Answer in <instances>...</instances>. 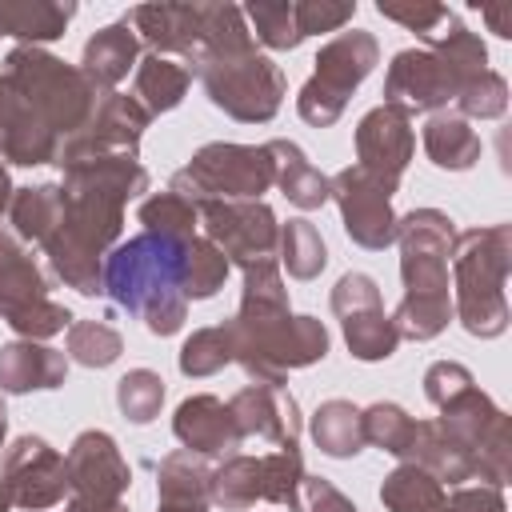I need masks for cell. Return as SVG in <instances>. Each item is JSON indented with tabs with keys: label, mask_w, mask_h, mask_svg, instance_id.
Here are the masks:
<instances>
[{
	"label": "cell",
	"mask_w": 512,
	"mask_h": 512,
	"mask_svg": "<svg viewBox=\"0 0 512 512\" xmlns=\"http://www.w3.org/2000/svg\"><path fill=\"white\" fill-rule=\"evenodd\" d=\"M200 80H204V92L208 100L228 112L232 120H244V124H264L280 112V100H284V76L280 68L252 48H240V52H224V56H212L204 60L200 68Z\"/></svg>",
	"instance_id": "cell-9"
},
{
	"label": "cell",
	"mask_w": 512,
	"mask_h": 512,
	"mask_svg": "<svg viewBox=\"0 0 512 512\" xmlns=\"http://www.w3.org/2000/svg\"><path fill=\"white\" fill-rule=\"evenodd\" d=\"M148 112L132 100V96H120V92H104L92 108V116L60 140L56 148V160L60 168H72V164H84V160H108V156H136L140 148V136L148 128Z\"/></svg>",
	"instance_id": "cell-14"
},
{
	"label": "cell",
	"mask_w": 512,
	"mask_h": 512,
	"mask_svg": "<svg viewBox=\"0 0 512 512\" xmlns=\"http://www.w3.org/2000/svg\"><path fill=\"white\" fill-rule=\"evenodd\" d=\"M456 104H460L464 116H480V120L504 116V108H508V84H504V76H496V72L484 68L476 80H468L460 88Z\"/></svg>",
	"instance_id": "cell-44"
},
{
	"label": "cell",
	"mask_w": 512,
	"mask_h": 512,
	"mask_svg": "<svg viewBox=\"0 0 512 512\" xmlns=\"http://www.w3.org/2000/svg\"><path fill=\"white\" fill-rule=\"evenodd\" d=\"M332 312L340 316L344 340H348L356 360H388L396 352L400 332L384 316L380 288L372 276H364V272L340 276V284L332 288Z\"/></svg>",
	"instance_id": "cell-17"
},
{
	"label": "cell",
	"mask_w": 512,
	"mask_h": 512,
	"mask_svg": "<svg viewBox=\"0 0 512 512\" xmlns=\"http://www.w3.org/2000/svg\"><path fill=\"white\" fill-rule=\"evenodd\" d=\"M224 364H232V336H228V324H216V328H200L184 340L180 348V372L184 376H212L220 372Z\"/></svg>",
	"instance_id": "cell-42"
},
{
	"label": "cell",
	"mask_w": 512,
	"mask_h": 512,
	"mask_svg": "<svg viewBox=\"0 0 512 512\" xmlns=\"http://www.w3.org/2000/svg\"><path fill=\"white\" fill-rule=\"evenodd\" d=\"M464 388H472V372L464 364H452V360H440L424 372V392L436 408H444L452 396H460Z\"/></svg>",
	"instance_id": "cell-47"
},
{
	"label": "cell",
	"mask_w": 512,
	"mask_h": 512,
	"mask_svg": "<svg viewBox=\"0 0 512 512\" xmlns=\"http://www.w3.org/2000/svg\"><path fill=\"white\" fill-rule=\"evenodd\" d=\"M140 224L156 236H172V240H192L196 236V224H200V208L180 196V192H156L140 204Z\"/></svg>",
	"instance_id": "cell-36"
},
{
	"label": "cell",
	"mask_w": 512,
	"mask_h": 512,
	"mask_svg": "<svg viewBox=\"0 0 512 512\" xmlns=\"http://www.w3.org/2000/svg\"><path fill=\"white\" fill-rule=\"evenodd\" d=\"M476 464V476L500 488L508 480V416L472 384L440 408L436 420Z\"/></svg>",
	"instance_id": "cell-13"
},
{
	"label": "cell",
	"mask_w": 512,
	"mask_h": 512,
	"mask_svg": "<svg viewBox=\"0 0 512 512\" xmlns=\"http://www.w3.org/2000/svg\"><path fill=\"white\" fill-rule=\"evenodd\" d=\"M68 464V492L72 500L88 504H120L132 484V472L108 432H80L64 456Z\"/></svg>",
	"instance_id": "cell-19"
},
{
	"label": "cell",
	"mask_w": 512,
	"mask_h": 512,
	"mask_svg": "<svg viewBox=\"0 0 512 512\" xmlns=\"http://www.w3.org/2000/svg\"><path fill=\"white\" fill-rule=\"evenodd\" d=\"M240 12L252 20L256 40L276 48V52H288V48H296L304 40L300 28H296V4L292 0H252Z\"/></svg>",
	"instance_id": "cell-39"
},
{
	"label": "cell",
	"mask_w": 512,
	"mask_h": 512,
	"mask_svg": "<svg viewBox=\"0 0 512 512\" xmlns=\"http://www.w3.org/2000/svg\"><path fill=\"white\" fill-rule=\"evenodd\" d=\"M396 244H400V276L404 300L388 316L400 336L432 340L444 332L452 304H448V256L456 244V228L436 208H416L396 216Z\"/></svg>",
	"instance_id": "cell-4"
},
{
	"label": "cell",
	"mask_w": 512,
	"mask_h": 512,
	"mask_svg": "<svg viewBox=\"0 0 512 512\" xmlns=\"http://www.w3.org/2000/svg\"><path fill=\"white\" fill-rule=\"evenodd\" d=\"M376 60H380V48H376V40L368 36V32H360V28H348V32H336L320 52H316V72H312V80L300 88V96H296V108H300V116L308 120V124H316V128H328V124H336L340 120V112H344V104H348V96L356 92V84L376 68Z\"/></svg>",
	"instance_id": "cell-11"
},
{
	"label": "cell",
	"mask_w": 512,
	"mask_h": 512,
	"mask_svg": "<svg viewBox=\"0 0 512 512\" xmlns=\"http://www.w3.org/2000/svg\"><path fill=\"white\" fill-rule=\"evenodd\" d=\"M4 432H8V412H4V400H0V448H4Z\"/></svg>",
	"instance_id": "cell-53"
},
{
	"label": "cell",
	"mask_w": 512,
	"mask_h": 512,
	"mask_svg": "<svg viewBox=\"0 0 512 512\" xmlns=\"http://www.w3.org/2000/svg\"><path fill=\"white\" fill-rule=\"evenodd\" d=\"M428 44L432 48H404L388 64L384 104L400 108L404 116L456 100L460 88L468 80H476L484 72V60H488L480 36L468 32L456 16L448 20V32L428 36Z\"/></svg>",
	"instance_id": "cell-5"
},
{
	"label": "cell",
	"mask_w": 512,
	"mask_h": 512,
	"mask_svg": "<svg viewBox=\"0 0 512 512\" xmlns=\"http://www.w3.org/2000/svg\"><path fill=\"white\" fill-rule=\"evenodd\" d=\"M300 480H304V460L296 444L268 456H228L220 468H212L208 500L232 512L252 508L256 500L288 504L292 512H300Z\"/></svg>",
	"instance_id": "cell-12"
},
{
	"label": "cell",
	"mask_w": 512,
	"mask_h": 512,
	"mask_svg": "<svg viewBox=\"0 0 512 512\" xmlns=\"http://www.w3.org/2000/svg\"><path fill=\"white\" fill-rule=\"evenodd\" d=\"M12 204V180H8V168L0 164V212Z\"/></svg>",
	"instance_id": "cell-52"
},
{
	"label": "cell",
	"mask_w": 512,
	"mask_h": 512,
	"mask_svg": "<svg viewBox=\"0 0 512 512\" xmlns=\"http://www.w3.org/2000/svg\"><path fill=\"white\" fill-rule=\"evenodd\" d=\"M68 360L64 352L32 340H12L0 348V388L4 392H32V388H56L64 384Z\"/></svg>",
	"instance_id": "cell-26"
},
{
	"label": "cell",
	"mask_w": 512,
	"mask_h": 512,
	"mask_svg": "<svg viewBox=\"0 0 512 512\" xmlns=\"http://www.w3.org/2000/svg\"><path fill=\"white\" fill-rule=\"evenodd\" d=\"M424 152L436 168H452V172H464L476 164L480 156V136L468 128L464 116H452V112H436L428 124H424Z\"/></svg>",
	"instance_id": "cell-33"
},
{
	"label": "cell",
	"mask_w": 512,
	"mask_h": 512,
	"mask_svg": "<svg viewBox=\"0 0 512 512\" xmlns=\"http://www.w3.org/2000/svg\"><path fill=\"white\" fill-rule=\"evenodd\" d=\"M196 208H200L204 236L224 252L228 264L256 268L264 260H276L280 224H276L268 204H260V200H204Z\"/></svg>",
	"instance_id": "cell-15"
},
{
	"label": "cell",
	"mask_w": 512,
	"mask_h": 512,
	"mask_svg": "<svg viewBox=\"0 0 512 512\" xmlns=\"http://www.w3.org/2000/svg\"><path fill=\"white\" fill-rule=\"evenodd\" d=\"M64 512H128V508H124V500H120V504H88V500H72Z\"/></svg>",
	"instance_id": "cell-51"
},
{
	"label": "cell",
	"mask_w": 512,
	"mask_h": 512,
	"mask_svg": "<svg viewBox=\"0 0 512 512\" xmlns=\"http://www.w3.org/2000/svg\"><path fill=\"white\" fill-rule=\"evenodd\" d=\"M392 192L388 184H380L376 176H368L360 164L336 172L328 180V196L340 204L344 216V232L360 244V248H388L396 244V216H392Z\"/></svg>",
	"instance_id": "cell-16"
},
{
	"label": "cell",
	"mask_w": 512,
	"mask_h": 512,
	"mask_svg": "<svg viewBox=\"0 0 512 512\" xmlns=\"http://www.w3.org/2000/svg\"><path fill=\"white\" fill-rule=\"evenodd\" d=\"M172 432L196 456H220V452H232L244 440L240 428H236V420H232V412H228V404L216 400V396H208V392L188 396L176 408Z\"/></svg>",
	"instance_id": "cell-24"
},
{
	"label": "cell",
	"mask_w": 512,
	"mask_h": 512,
	"mask_svg": "<svg viewBox=\"0 0 512 512\" xmlns=\"http://www.w3.org/2000/svg\"><path fill=\"white\" fill-rule=\"evenodd\" d=\"M148 188V172L136 164V156H108V160H84L64 168V220L44 240L52 272L76 288L80 296L104 292L100 256L120 236L124 204Z\"/></svg>",
	"instance_id": "cell-1"
},
{
	"label": "cell",
	"mask_w": 512,
	"mask_h": 512,
	"mask_svg": "<svg viewBox=\"0 0 512 512\" xmlns=\"http://www.w3.org/2000/svg\"><path fill=\"white\" fill-rule=\"evenodd\" d=\"M124 352V340L104 320H72L68 324V356L88 368H108Z\"/></svg>",
	"instance_id": "cell-41"
},
{
	"label": "cell",
	"mask_w": 512,
	"mask_h": 512,
	"mask_svg": "<svg viewBox=\"0 0 512 512\" xmlns=\"http://www.w3.org/2000/svg\"><path fill=\"white\" fill-rule=\"evenodd\" d=\"M12 508V496H8V488H4V480H0V512H8Z\"/></svg>",
	"instance_id": "cell-54"
},
{
	"label": "cell",
	"mask_w": 512,
	"mask_h": 512,
	"mask_svg": "<svg viewBox=\"0 0 512 512\" xmlns=\"http://www.w3.org/2000/svg\"><path fill=\"white\" fill-rule=\"evenodd\" d=\"M376 12L384 16V20H396V24H404L408 32H416V36H436V24H448V8L444 4H376Z\"/></svg>",
	"instance_id": "cell-46"
},
{
	"label": "cell",
	"mask_w": 512,
	"mask_h": 512,
	"mask_svg": "<svg viewBox=\"0 0 512 512\" xmlns=\"http://www.w3.org/2000/svg\"><path fill=\"white\" fill-rule=\"evenodd\" d=\"M228 276L224 252L208 236H192L184 248V300H208Z\"/></svg>",
	"instance_id": "cell-38"
},
{
	"label": "cell",
	"mask_w": 512,
	"mask_h": 512,
	"mask_svg": "<svg viewBox=\"0 0 512 512\" xmlns=\"http://www.w3.org/2000/svg\"><path fill=\"white\" fill-rule=\"evenodd\" d=\"M380 500L388 512H444V484L424 472L420 464H400L396 472L384 476L380 484Z\"/></svg>",
	"instance_id": "cell-34"
},
{
	"label": "cell",
	"mask_w": 512,
	"mask_h": 512,
	"mask_svg": "<svg viewBox=\"0 0 512 512\" xmlns=\"http://www.w3.org/2000/svg\"><path fill=\"white\" fill-rule=\"evenodd\" d=\"M312 440L320 444V452L344 460L356 456L364 448V432H360V408H352L348 400H324L312 416Z\"/></svg>",
	"instance_id": "cell-35"
},
{
	"label": "cell",
	"mask_w": 512,
	"mask_h": 512,
	"mask_svg": "<svg viewBox=\"0 0 512 512\" xmlns=\"http://www.w3.org/2000/svg\"><path fill=\"white\" fill-rule=\"evenodd\" d=\"M136 56H140L136 32L128 28V20H116V24L100 28V32L84 44L80 72H84V80H88L96 92H112V88L128 76V68H136Z\"/></svg>",
	"instance_id": "cell-25"
},
{
	"label": "cell",
	"mask_w": 512,
	"mask_h": 512,
	"mask_svg": "<svg viewBox=\"0 0 512 512\" xmlns=\"http://www.w3.org/2000/svg\"><path fill=\"white\" fill-rule=\"evenodd\" d=\"M76 16V4L56 0H0V36H16L24 44L56 40L64 36L68 20Z\"/></svg>",
	"instance_id": "cell-29"
},
{
	"label": "cell",
	"mask_w": 512,
	"mask_h": 512,
	"mask_svg": "<svg viewBox=\"0 0 512 512\" xmlns=\"http://www.w3.org/2000/svg\"><path fill=\"white\" fill-rule=\"evenodd\" d=\"M0 316L28 340L56 336L72 324V312L48 296V280L24 240L0 228Z\"/></svg>",
	"instance_id": "cell-10"
},
{
	"label": "cell",
	"mask_w": 512,
	"mask_h": 512,
	"mask_svg": "<svg viewBox=\"0 0 512 512\" xmlns=\"http://www.w3.org/2000/svg\"><path fill=\"white\" fill-rule=\"evenodd\" d=\"M276 184V160L268 144H208L200 148L188 168L172 176V192L188 196L192 204L204 200H260Z\"/></svg>",
	"instance_id": "cell-8"
},
{
	"label": "cell",
	"mask_w": 512,
	"mask_h": 512,
	"mask_svg": "<svg viewBox=\"0 0 512 512\" xmlns=\"http://www.w3.org/2000/svg\"><path fill=\"white\" fill-rule=\"evenodd\" d=\"M0 76L44 116V124L60 140L72 136L96 108V88L84 80V72L56 60L52 52H44L36 44H16L4 56Z\"/></svg>",
	"instance_id": "cell-7"
},
{
	"label": "cell",
	"mask_w": 512,
	"mask_h": 512,
	"mask_svg": "<svg viewBox=\"0 0 512 512\" xmlns=\"http://www.w3.org/2000/svg\"><path fill=\"white\" fill-rule=\"evenodd\" d=\"M0 480H4V488L12 496V504L40 512V508H52V504L64 500V492H68V464L40 436H20L4 452V476Z\"/></svg>",
	"instance_id": "cell-18"
},
{
	"label": "cell",
	"mask_w": 512,
	"mask_h": 512,
	"mask_svg": "<svg viewBox=\"0 0 512 512\" xmlns=\"http://www.w3.org/2000/svg\"><path fill=\"white\" fill-rule=\"evenodd\" d=\"M404 464H420L424 472H432L440 484H464L476 476L472 456L436 424V420H416L412 428V444L404 452Z\"/></svg>",
	"instance_id": "cell-27"
},
{
	"label": "cell",
	"mask_w": 512,
	"mask_h": 512,
	"mask_svg": "<svg viewBox=\"0 0 512 512\" xmlns=\"http://www.w3.org/2000/svg\"><path fill=\"white\" fill-rule=\"evenodd\" d=\"M480 16L492 24L496 36H512V24H508V20H512V8H508V4H500V8H480Z\"/></svg>",
	"instance_id": "cell-50"
},
{
	"label": "cell",
	"mask_w": 512,
	"mask_h": 512,
	"mask_svg": "<svg viewBox=\"0 0 512 512\" xmlns=\"http://www.w3.org/2000/svg\"><path fill=\"white\" fill-rule=\"evenodd\" d=\"M300 512H356V504L320 476L300 480Z\"/></svg>",
	"instance_id": "cell-48"
},
{
	"label": "cell",
	"mask_w": 512,
	"mask_h": 512,
	"mask_svg": "<svg viewBox=\"0 0 512 512\" xmlns=\"http://www.w3.org/2000/svg\"><path fill=\"white\" fill-rule=\"evenodd\" d=\"M188 84H192V72H188L184 64L148 52V56L136 64V88H132L136 96H132V100H136L148 116H160V112H168V108H176V104L184 100Z\"/></svg>",
	"instance_id": "cell-31"
},
{
	"label": "cell",
	"mask_w": 512,
	"mask_h": 512,
	"mask_svg": "<svg viewBox=\"0 0 512 512\" xmlns=\"http://www.w3.org/2000/svg\"><path fill=\"white\" fill-rule=\"evenodd\" d=\"M124 20L136 32V40L152 48V56L180 52L184 60H192V52L200 48L204 4H136Z\"/></svg>",
	"instance_id": "cell-23"
},
{
	"label": "cell",
	"mask_w": 512,
	"mask_h": 512,
	"mask_svg": "<svg viewBox=\"0 0 512 512\" xmlns=\"http://www.w3.org/2000/svg\"><path fill=\"white\" fill-rule=\"evenodd\" d=\"M444 512H504V496L492 484H476V488H456L444 500Z\"/></svg>",
	"instance_id": "cell-49"
},
{
	"label": "cell",
	"mask_w": 512,
	"mask_h": 512,
	"mask_svg": "<svg viewBox=\"0 0 512 512\" xmlns=\"http://www.w3.org/2000/svg\"><path fill=\"white\" fill-rule=\"evenodd\" d=\"M56 148H60V136L0 76V160H12V164H48V160H56Z\"/></svg>",
	"instance_id": "cell-22"
},
{
	"label": "cell",
	"mask_w": 512,
	"mask_h": 512,
	"mask_svg": "<svg viewBox=\"0 0 512 512\" xmlns=\"http://www.w3.org/2000/svg\"><path fill=\"white\" fill-rule=\"evenodd\" d=\"M184 248L188 240L140 232L116 244L104 256V292L132 316L144 320L148 332L172 336L184 328Z\"/></svg>",
	"instance_id": "cell-3"
},
{
	"label": "cell",
	"mask_w": 512,
	"mask_h": 512,
	"mask_svg": "<svg viewBox=\"0 0 512 512\" xmlns=\"http://www.w3.org/2000/svg\"><path fill=\"white\" fill-rule=\"evenodd\" d=\"M12 232L28 244H40L60 228L64 220V192L60 184H36V188H16L12 192Z\"/></svg>",
	"instance_id": "cell-30"
},
{
	"label": "cell",
	"mask_w": 512,
	"mask_h": 512,
	"mask_svg": "<svg viewBox=\"0 0 512 512\" xmlns=\"http://www.w3.org/2000/svg\"><path fill=\"white\" fill-rule=\"evenodd\" d=\"M276 252H280L284 268H288L296 280H312V276L328 264V248H324L320 232H316L308 220H288V224H280Z\"/></svg>",
	"instance_id": "cell-37"
},
{
	"label": "cell",
	"mask_w": 512,
	"mask_h": 512,
	"mask_svg": "<svg viewBox=\"0 0 512 512\" xmlns=\"http://www.w3.org/2000/svg\"><path fill=\"white\" fill-rule=\"evenodd\" d=\"M268 152L276 160V184L296 208L312 212L328 200V176H320V168H312V160L292 140H272Z\"/></svg>",
	"instance_id": "cell-32"
},
{
	"label": "cell",
	"mask_w": 512,
	"mask_h": 512,
	"mask_svg": "<svg viewBox=\"0 0 512 512\" xmlns=\"http://www.w3.org/2000/svg\"><path fill=\"white\" fill-rule=\"evenodd\" d=\"M412 428L416 420L400 408V404H372L360 412V432H364V444H376L392 456L404 460L408 444H412Z\"/></svg>",
	"instance_id": "cell-40"
},
{
	"label": "cell",
	"mask_w": 512,
	"mask_h": 512,
	"mask_svg": "<svg viewBox=\"0 0 512 512\" xmlns=\"http://www.w3.org/2000/svg\"><path fill=\"white\" fill-rule=\"evenodd\" d=\"M356 16V4H332V0H300L296 4V28L300 36H320V32H340Z\"/></svg>",
	"instance_id": "cell-45"
},
{
	"label": "cell",
	"mask_w": 512,
	"mask_h": 512,
	"mask_svg": "<svg viewBox=\"0 0 512 512\" xmlns=\"http://www.w3.org/2000/svg\"><path fill=\"white\" fill-rule=\"evenodd\" d=\"M208 480H212V468L196 456V452H188V448H180V452H172V456H164L160 460V480H156V488H160V508L156 512H208Z\"/></svg>",
	"instance_id": "cell-28"
},
{
	"label": "cell",
	"mask_w": 512,
	"mask_h": 512,
	"mask_svg": "<svg viewBox=\"0 0 512 512\" xmlns=\"http://www.w3.org/2000/svg\"><path fill=\"white\" fill-rule=\"evenodd\" d=\"M228 412H232L240 436H260L280 448H292L300 440V408L276 384H244L228 400Z\"/></svg>",
	"instance_id": "cell-21"
},
{
	"label": "cell",
	"mask_w": 512,
	"mask_h": 512,
	"mask_svg": "<svg viewBox=\"0 0 512 512\" xmlns=\"http://www.w3.org/2000/svg\"><path fill=\"white\" fill-rule=\"evenodd\" d=\"M116 404L132 424H148V420H156V412L164 404V380L152 368H132L116 384Z\"/></svg>",
	"instance_id": "cell-43"
},
{
	"label": "cell",
	"mask_w": 512,
	"mask_h": 512,
	"mask_svg": "<svg viewBox=\"0 0 512 512\" xmlns=\"http://www.w3.org/2000/svg\"><path fill=\"white\" fill-rule=\"evenodd\" d=\"M232 360L248 372L252 384L284 388L292 368L316 364L328 352V332L316 316L288 312V288L276 260L244 268V296L236 320H228Z\"/></svg>",
	"instance_id": "cell-2"
},
{
	"label": "cell",
	"mask_w": 512,
	"mask_h": 512,
	"mask_svg": "<svg viewBox=\"0 0 512 512\" xmlns=\"http://www.w3.org/2000/svg\"><path fill=\"white\" fill-rule=\"evenodd\" d=\"M508 248H512L508 224L472 228V232L456 236V244H452L456 312L472 336L488 340V336H500L508 328V300H504Z\"/></svg>",
	"instance_id": "cell-6"
},
{
	"label": "cell",
	"mask_w": 512,
	"mask_h": 512,
	"mask_svg": "<svg viewBox=\"0 0 512 512\" xmlns=\"http://www.w3.org/2000/svg\"><path fill=\"white\" fill-rule=\"evenodd\" d=\"M412 144H416V136H412V116H404L400 108H388V104L372 108V112L360 120V128H356V156H360V168H364L368 176H376L380 184H388V188L400 184V176H404V168H408V160H412Z\"/></svg>",
	"instance_id": "cell-20"
}]
</instances>
